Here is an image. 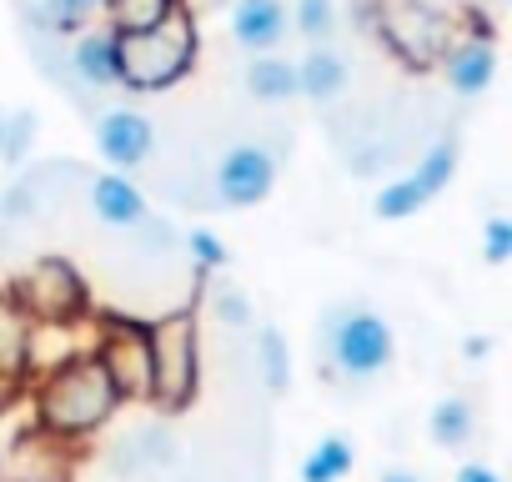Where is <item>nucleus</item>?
<instances>
[{"instance_id": "1", "label": "nucleus", "mask_w": 512, "mask_h": 482, "mask_svg": "<svg viewBox=\"0 0 512 482\" xmlns=\"http://www.w3.org/2000/svg\"><path fill=\"white\" fill-rule=\"evenodd\" d=\"M116 407H121V392L111 387L106 367L91 352L61 357L46 372V382L36 387V422L61 442H76V437L106 427Z\"/></svg>"}, {"instance_id": "2", "label": "nucleus", "mask_w": 512, "mask_h": 482, "mask_svg": "<svg viewBox=\"0 0 512 482\" xmlns=\"http://www.w3.org/2000/svg\"><path fill=\"white\" fill-rule=\"evenodd\" d=\"M191 66H196V21L181 6L151 31L116 36V86L121 91H136V96L171 91Z\"/></svg>"}, {"instance_id": "3", "label": "nucleus", "mask_w": 512, "mask_h": 482, "mask_svg": "<svg viewBox=\"0 0 512 482\" xmlns=\"http://www.w3.org/2000/svg\"><path fill=\"white\" fill-rule=\"evenodd\" d=\"M146 347H151V392H146V402H156L161 412L191 407V397L201 387L196 312H171V317L151 322L146 327Z\"/></svg>"}, {"instance_id": "4", "label": "nucleus", "mask_w": 512, "mask_h": 482, "mask_svg": "<svg viewBox=\"0 0 512 482\" xmlns=\"http://www.w3.org/2000/svg\"><path fill=\"white\" fill-rule=\"evenodd\" d=\"M367 31L382 36V46L407 66V71H432L442 51L452 46L447 16L432 11V0H372Z\"/></svg>"}, {"instance_id": "5", "label": "nucleus", "mask_w": 512, "mask_h": 482, "mask_svg": "<svg viewBox=\"0 0 512 482\" xmlns=\"http://www.w3.org/2000/svg\"><path fill=\"white\" fill-rule=\"evenodd\" d=\"M327 352L342 377H377L392 367V327L367 307H337L327 317Z\"/></svg>"}, {"instance_id": "6", "label": "nucleus", "mask_w": 512, "mask_h": 482, "mask_svg": "<svg viewBox=\"0 0 512 482\" xmlns=\"http://www.w3.org/2000/svg\"><path fill=\"white\" fill-rule=\"evenodd\" d=\"M11 297L26 307L31 322H46V327H71V322H81L86 307H91V292H86L81 272H76L71 262H61V257L36 262L31 277L21 282V292H11Z\"/></svg>"}, {"instance_id": "7", "label": "nucleus", "mask_w": 512, "mask_h": 482, "mask_svg": "<svg viewBox=\"0 0 512 482\" xmlns=\"http://www.w3.org/2000/svg\"><path fill=\"white\" fill-rule=\"evenodd\" d=\"M91 357L106 367V377H111V387L121 392V402H126V397H146V392H151V347H146V322L111 317V322L101 327V342H96V352H91Z\"/></svg>"}, {"instance_id": "8", "label": "nucleus", "mask_w": 512, "mask_h": 482, "mask_svg": "<svg viewBox=\"0 0 512 482\" xmlns=\"http://www.w3.org/2000/svg\"><path fill=\"white\" fill-rule=\"evenodd\" d=\"M277 186V156L267 146H231L221 161H216V196L221 206H256L267 201Z\"/></svg>"}, {"instance_id": "9", "label": "nucleus", "mask_w": 512, "mask_h": 482, "mask_svg": "<svg viewBox=\"0 0 512 482\" xmlns=\"http://www.w3.org/2000/svg\"><path fill=\"white\" fill-rule=\"evenodd\" d=\"M0 482H71V452L46 427L21 432L0 457Z\"/></svg>"}, {"instance_id": "10", "label": "nucleus", "mask_w": 512, "mask_h": 482, "mask_svg": "<svg viewBox=\"0 0 512 482\" xmlns=\"http://www.w3.org/2000/svg\"><path fill=\"white\" fill-rule=\"evenodd\" d=\"M151 146H156V131H151V121H146L141 111L116 106V111H101V116H96V151L111 161V171L126 176V171L146 166Z\"/></svg>"}, {"instance_id": "11", "label": "nucleus", "mask_w": 512, "mask_h": 482, "mask_svg": "<svg viewBox=\"0 0 512 482\" xmlns=\"http://www.w3.org/2000/svg\"><path fill=\"white\" fill-rule=\"evenodd\" d=\"M31 362H36V322L11 292H0V387L11 392L31 372Z\"/></svg>"}, {"instance_id": "12", "label": "nucleus", "mask_w": 512, "mask_h": 482, "mask_svg": "<svg viewBox=\"0 0 512 482\" xmlns=\"http://www.w3.org/2000/svg\"><path fill=\"white\" fill-rule=\"evenodd\" d=\"M437 66L447 71V86L457 96H482L497 76V51L487 36H452V46L442 51Z\"/></svg>"}, {"instance_id": "13", "label": "nucleus", "mask_w": 512, "mask_h": 482, "mask_svg": "<svg viewBox=\"0 0 512 482\" xmlns=\"http://www.w3.org/2000/svg\"><path fill=\"white\" fill-rule=\"evenodd\" d=\"M231 36L251 56H272V46L287 36V0H236Z\"/></svg>"}, {"instance_id": "14", "label": "nucleus", "mask_w": 512, "mask_h": 482, "mask_svg": "<svg viewBox=\"0 0 512 482\" xmlns=\"http://www.w3.org/2000/svg\"><path fill=\"white\" fill-rule=\"evenodd\" d=\"M91 211H96L101 221H111V226H141V221H146V196H141V186H136L131 176L101 171V176L91 181Z\"/></svg>"}, {"instance_id": "15", "label": "nucleus", "mask_w": 512, "mask_h": 482, "mask_svg": "<svg viewBox=\"0 0 512 482\" xmlns=\"http://www.w3.org/2000/svg\"><path fill=\"white\" fill-rule=\"evenodd\" d=\"M347 81H352V71L332 46H312L307 61L297 66V96H307V101H337L347 91Z\"/></svg>"}, {"instance_id": "16", "label": "nucleus", "mask_w": 512, "mask_h": 482, "mask_svg": "<svg viewBox=\"0 0 512 482\" xmlns=\"http://www.w3.org/2000/svg\"><path fill=\"white\" fill-rule=\"evenodd\" d=\"M71 71H76L91 91H111V86H116V36H111V31L81 36L76 51H71Z\"/></svg>"}, {"instance_id": "17", "label": "nucleus", "mask_w": 512, "mask_h": 482, "mask_svg": "<svg viewBox=\"0 0 512 482\" xmlns=\"http://www.w3.org/2000/svg\"><path fill=\"white\" fill-rule=\"evenodd\" d=\"M246 91H251L256 101H272V106L297 101V66L282 61V56H251V66H246Z\"/></svg>"}, {"instance_id": "18", "label": "nucleus", "mask_w": 512, "mask_h": 482, "mask_svg": "<svg viewBox=\"0 0 512 482\" xmlns=\"http://www.w3.org/2000/svg\"><path fill=\"white\" fill-rule=\"evenodd\" d=\"M181 0H101V11L111 21V36H131V31H151L161 26Z\"/></svg>"}, {"instance_id": "19", "label": "nucleus", "mask_w": 512, "mask_h": 482, "mask_svg": "<svg viewBox=\"0 0 512 482\" xmlns=\"http://www.w3.org/2000/svg\"><path fill=\"white\" fill-rule=\"evenodd\" d=\"M357 452L347 437H322L307 457H302V482H342L352 472Z\"/></svg>"}, {"instance_id": "20", "label": "nucleus", "mask_w": 512, "mask_h": 482, "mask_svg": "<svg viewBox=\"0 0 512 482\" xmlns=\"http://www.w3.org/2000/svg\"><path fill=\"white\" fill-rule=\"evenodd\" d=\"M452 171H457V141H452V136H442V141H432V146L422 151V161H417L412 181H417V186L427 191V201H432L437 191H447Z\"/></svg>"}, {"instance_id": "21", "label": "nucleus", "mask_w": 512, "mask_h": 482, "mask_svg": "<svg viewBox=\"0 0 512 482\" xmlns=\"http://www.w3.org/2000/svg\"><path fill=\"white\" fill-rule=\"evenodd\" d=\"M256 352H262V382L272 392L292 387V352H287V332L282 327H262L256 332Z\"/></svg>"}, {"instance_id": "22", "label": "nucleus", "mask_w": 512, "mask_h": 482, "mask_svg": "<svg viewBox=\"0 0 512 482\" xmlns=\"http://www.w3.org/2000/svg\"><path fill=\"white\" fill-rule=\"evenodd\" d=\"M422 206H427V191H422L412 176H402V181H392V186L377 191L372 216H377V221H407V216H417Z\"/></svg>"}, {"instance_id": "23", "label": "nucleus", "mask_w": 512, "mask_h": 482, "mask_svg": "<svg viewBox=\"0 0 512 482\" xmlns=\"http://www.w3.org/2000/svg\"><path fill=\"white\" fill-rule=\"evenodd\" d=\"M432 442L442 447H467L472 442V407L462 397H447L432 407Z\"/></svg>"}, {"instance_id": "24", "label": "nucleus", "mask_w": 512, "mask_h": 482, "mask_svg": "<svg viewBox=\"0 0 512 482\" xmlns=\"http://www.w3.org/2000/svg\"><path fill=\"white\" fill-rule=\"evenodd\" d=\"M287 26H297L307 41H327L337 31V6L332 0H297V11H287Z\"/></svg>"}, {"instance_id": "25", "label": "nucleus", "mask_w": 512, "mask_h": 482, "mask_svg": "<svg viewBox=\"0 0 512 482\" xmlns=\"http://www.w3.org/2000/svg\"><path fill=\"white\" fill-rule=\"evenodd\" d=\"M96 11H101V0H41V11H36V16H41L51 31L71 36V31H81Z\"/></svg>"}, {"instance_id": "26", "label": "nucleus", "mask_w": 512, "mask_h": 482, "mask_svg": "<svg viewBox=\"0 0 512 482\" xmlns=\"http://www.w3.org/2000/svg\"><path fill=\"white\" fill-rule=\"evenodd\" d=\"M186 252H191V262H196L201 272H221V267L231 262V252L221 247L216 231H191V236H186Z\"/></svg>"}, {"instance_id": "27", "label": "nucleus", "mask_w": 512, "mask_h": 482, "mask_svg": "<svg viewBox=\"0 0 512 482\" xmlns=\"http://www.w3.org/2000/svg\"><path fill=\"white\" fill-rule=\"evenodd\" d=\"M482 257L492 267H507L512 262V221L507 216H487V226H482Z\"/></svg>"}, {"instance_id": "28", "label": "nucleus", "mask_w": 512, "mask_h": 482, "mask_svg": "<svg viewBox=\"0 0 512 482\" xmlns=\"http://www.w3.org/2000/svg\"><path fill=\"white\" fill-rule=\"evenodd\" d=\"M31 141H36V116L31 111L6 116V146H0V161H21Z\"/></svg>"}, {"instance_id": "29", "label": "nucleus", "mask_w": 512, "mask_h": 482, "mask_svg": "<svg viewBox=\"0 0 512 482\" xmlns=\"http://www.w3.org/2000/svg\"><path fill=\"white\" fill-rule=\"evenodd\" d=\"M211 307H216V317H221L226 327H246V322H251V302H246V292H241V287H231V282H221V287H216Z\"/></svg>"}, {"instance_id": "30", "label": "nucleus", "mask_w": 512, "mask_h": 482, "mask_svg": "<svg viewBox=\"0 0 512 482\" xmlns=\"http://www.w3.org/2000/svg\"><path fill=\"white\" fill-rule=\"evenodd\" d=\"M457 482H502L492 467H482V462H467L462 472H457Z\"/></svg>"}, {"instance_id": "31", "label": "nucleus", "mask_w": 512, "mask_h": 482, "mask_svg": "<svg viewBox=\"0 0 512 482\" xmlns=\"http://www.w3.org/2000/svg\"><path fill=\"white\" fill-rule=\"evenodd\" d=\"M462 352H467V357H487V352H492V342H487V337H467V342H462Z\"/></svg>"}, {"instance_id": "32", "label": "nucleus", "mask_w": 512, "mask_h": 482, "mask_svg": "<svg viewBox=\"0 0 512 482\" xmlns=\"http://www.w3.org/2000/svg\"><path fill=\"white\" fill-rule=\"evenodd\" d=\"M382 482H422V477H412V472H382Z\"/></svg>"}, {"instance_id": "33", "label": "nucleus", "mask_w": 512, "mask_h": 482, "mask_svg": "<svg viewBox=\"0 0 512 482\" xmlns=\"http://www.w3.org/2000/svg\"><path fill=\"white\" fill-rule=\"evenodd\" d=\"M0 146H6V116H0Z\"/></svg>"}]
</instances>
